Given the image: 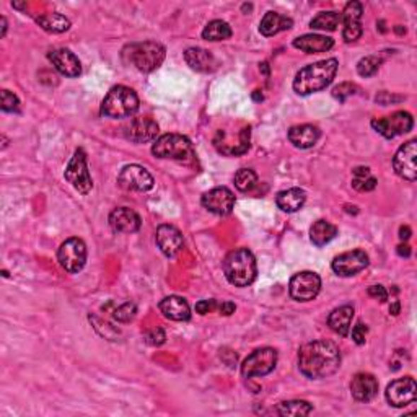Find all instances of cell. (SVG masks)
<instances>
[{
  "label": "cell",
  "mask_w": 417,
  "mask_h": 417,
  "mask_svg": "<svg viewBox=\"0 0 417 417\" xmlns=\"http://www.w3.org/2000/svg\"><path fill=\"white\" fill-rule=\"evenodd\" d=\"M341 367V350L333 341L319 339L302 345L299 368L307 378L319 380L334 375Z\"/></svg>",
  "instance_id": "obj_1"
},
{
  "label": "cell",
  "mask_w": 417,
  "mask_h": 417,
  "mask_svg": "<svg viewBox=\"0 0 417 417\" xmlns=\"http://www.w3.org/2000/svg\"><path fill=\"white\" fill-rule=\"evenodd\" d=\"M338 59L333 57L300 69L294 79L295 93L307 96L324 90L326 86L331 85L336 77V72H338Z\"/></svg>",
  "instance_id": "obj_2"
},
{
  "label": "cell",
  "mask_w": 417,
  "mask_h": 417,
  "mask_svg": "<svg viewBox=\"0 0 417 417\" xmlns=\"http://www.w3.org/2000/svg\"><path fill=\"white\" fill-rule=\"evenodd\" d=\"M224 274L235 287H248L256 280L258 266L253 253L246 248L230 251L224 259Z\"/></svg>",
  "instance_id": "obj_3"
},
{
  "label": "cell",
  "mask_w": 417,
  "mask_h": 417,
  "mask_svg": "<svg viewBox=\"0 0 417 417\" xmlns=\"http://www.w3.org/2000/svg\"><path fill=\"white\" fill-rule=\"evenodd\" d=\"M152 154L164 160H175L184 165L196 161V150L191 140L181 134H165L155 140Z\"/></svg>",
  "instance_id": "obj_4"
},
{
  "label": "cell",
  "mask_w": 417,
  "mask_h": 417,
  "mask_svg": "<svg viewBox=\"0 0 417 417\" xmlns=\"http://www.w3.org/2000/svg\"><path fill=\"white\" fill-rule=\"evenodd\" d=\"M139 110V96L132 88L124 85H116L108 91L101 103V115L111 119L129 118Z\"/></svg>",
  "instance_id": "obj_5"
},
{
  "label": "cell",
  "mask_w": 417,
  "mask_h": 417,
  "mask_svg": "<svg viewBox=\"0 0 417 417\" xmlns=\"http://www.w3.org/2000/svg\"><path fill=\"white\" fill-rule=\"evenodd\" d=\"M165 56V47L156 41L134 42L124 50V57H127V62L144 74L159 69L164 64Z\"/></svg>",
  "instance_id": "obj_6"
},
{
  "label": "cell",
  "mask_w": 417,
  "mask_h": 417,
  "mask_svg": "<svg viewBox=\"0 0 417 417\" xmlns=\"http://www.w3.org/2000/svg\"><path fill=\"white\" fill-rule=\"evenodd\" d=\"M251 127L248 124H241V127L235 129H220L214 137V145L222 155L236 156L243 155L250 149Z\"/></svg>",
  "instance_id": "obj_7"
},
{
  "label": "cell",
  "mask_w": 417,
  "mask_h": 417,
  "mask_svg": "<svg viewBox=\"0 0 417 417\" xmlns=\"http://www.w3.org/2000/svg\"><path fill=\"white\" fill-rule=\"evenodd\" d=\"M275 365H278V350L273 348L256 349L243 362L241 375L245 378L269 375Z\"/></svg>",
  "instance_id": "obj_8"
},
{
  "label": "cell",
  "mask_w": 417,
  "mask_h": 417,
  "mask_svg": "<svg viewBox=\"0 0 417 417\" xmlns=\"http://www.w3.org/2000/svg\"><path fill=\"white\" fill-rule=\"evenodd\" d=\"M66 181L72 184L80 194H88L93 188V181H91L88 165H86V155L84 149H77L74 152V156L70 159L69 165L64 173Z\"/></svg>",
  "instance_id": "obj_9"
},
{
  "label": "cell",
  "mask_w": 417,
  "mask_h": 417,
  "mask_svg": "<svg viewBox=\"0 0 417 417\" xmlns=\"http://www.w3.org/2000/svg\"><path fill=\"white\" fill-rule=\"evenodd\" d=\"M57 261L64 270L77 274L84 269L86 263V245L80 238H69L57 251Z\"/></svg>",
  "instance_id": "obj_10"
},
{
  "label": "cell",
  "mask_w": 417,
  "mask_h": 417,
  "mask_svg": "<svg viewBox=\"0 0 417 417\" xmlns=\"http://www.w3.org/2000/svg\"><path fill=\"white\" fill-rule=\"evenodd\" d=\"M319 290H321V279L316 273L312 270H303L295 274L290 279L289 294L295 302H312L315 300Z\"/></svg>",
  "instance_id": "obj_11"
},
{
  "label": "cell",
  "mask_w": 417,
  "mask_h": 417,
  "mask_svg": "<svg viewBox=\"0 0 417 417\" xmlns=\"http://www.w3.org/2000/svg\"><path fill=\"white\" fill-rule=\"evenodd\" d=\"M414 126V119L408 111H396L392 116L373 119L372 127L384 139H394L398 135L408 134Z\"/></svg>",
  "instance_id": "obj_12"
},
{
  "label": "cell",
  "mask_w": 417,
  "mask_h": 417,
  "mask_svg": "<svg viewBox=\"0 0 417 417\" xmlns=\"http://www.w3.org/2000/svg\"><path fill=\"white\" fill-rule=\"evenodd\" d=\"M154 176L140 165L124 166L118 176V184L124 191L147 193L154 188Z\"/></svg>",
  "instance_id": "obj_13"
},
{
  "label": "cell",
  "mask_w": 417,
  "mask_h": 417,
  "mask_svg": "<svg viewBox=\"0 0 417 417\" xmlns=\"http://www.w3.org/2000/svg\"><path fill=\"white\" fill-rule=\"evenodd\" d=\"M200 204L209 212L225 217V215H230L235 207V194L225 186L214 188L204 194L202 199H200Z\"/></svg>",
  "instance_id": "obj_14"
},
{
  "label": "cell",
  "mask_w": 417,
  "mask_h": 417,
  "mask_svg": "<svg viewBox=\"0 0 417 417\" xmlns=\"http://www.w3.org/2000/svg\"><path fill=\"white\" fill-rule=\"evenodd\" d=\"M416 156H417V142L413 139L409 140V142H406L404 145H401L393 159V166H394V171H396V175L411 183L417 180Z\"/></svg>",
  "instance_id": "obj_15"
},
{
  "label": "cell",
  "mask_w": 417,
  "mask_h": 417,
  "mask_svg": "<svg viewBox=\"0 0 417 417\" xmlns=\"http://www.w3.org/2000/svg\"><path fill=\"white\" fill-rule=\"evenodd\" d=\"M416 382L413 377L398 378L387 387V401L393 408H406L416 401Z\"/></svg>",
  "instance_id": "obj_16"
},
{
  "label": "cell",
  "mask_w": 417,
  "mask_h": 417,
  "mask_svg": "<svg viewBox=\"0 0 417 417\" xmlns=\"http://www.w3.org/2000/svg\"><path fill=\"white\" fill-rule=\"evenodd\" d=\"M368 266V256L365 251L354 250L339 254L334 258L331 264L333 270L341 278H350V275L359 274L360 270H364Z\"/></svg>",
  "instance_id": "obj_17"
},
{
  "label": "cell",
  "mask_w": 417,
  "mask_h": 417,
  "mask_svg": "<svg viewBox=\"0 0 417 417\" xmlns=\"http://www.w3.org/2000/svg\"><path fill=\"white\" fill-rule=\"evenodd\" d=\"M124 135L127 140L135 144H145L156 139L159 135V124L152 118H134L124 127Z\"/></svg>",
  "instance_id": "obj_18"
},
{
  "label": "cell",
  "mask_w": 417,
  "mask_h": 417,
  "mask_svg": "<svg viewBox=\"0 0 417 417\" xmlns=\"http://www.w3.org/2000/svg\"><path fill=\"white\" fill-rule=\"evenodd\" d=\"M362 13H364V7H362L360 2H349L345 5L343 15V38L345 42H354L362 36Z\"/></svg>",
  "instance_id": "obj_19"
},
{
  "label": "cell",
  "mask_w": 417,
  "mask_h": 417,
  "mask_svg": "<svg viewBox=\"0 0 417 417\" xmlns=\"http://www.w3.org/2000/svg\"><path fill=\"white\" fill-rule=\"evenodd\" d=\"M155 240L166 258H175L181 251L184 243L181 232L173 225H160L156 229Z\"/></svg>",
  "instance_id": "obj_20"
},
{
  "label": "cell",
  "mask_w": 417,
  "mask_h": 417,
  "mask_svg": "<svg viewBox=\"0 0 417 417\" xmlns=\"http://www.w3.org/2000/svg\"><path fill=\"white\" fill-rule=\"evenodd\" d=\"M140 225L142 220L139 214L129 207H118L110 214V227L116 234H135Z\"/></svg>",
  "instance_id": "obj_21"
},
{
  "label": "cell",
  "mask_w": 417,
  "mask_h": 417,
  "mask_svg": "<svg viewBox=\"0 0 417 417\" xmlns=\"http://www.w3.org/2000/svg\"><path fill=\"white\" fill-rule=\"evenodd\" d=\"M52 66L56 67L59 74H62L64 77L75 79L82 74V66H80L79 57L69 50H54L47 54Z\"/></svg>",
  "instance_id": "obj_22"
},
{
  "label": "cell",
  "mask_w": 417,
  "mask_h": 417,
  "mask_svg": "<svg viewBox=\"0 0 417 417\" xmlns=\"http://www.w3.org/2000/svg\"><path fill=\"white\" fill-rule=\"evenodd\" d=\"M350 393L355 401L360 403H368L377 396L378 393V382L372 373H357L350 382Z\"/></svg>",
  "instance_id": "obj_23"
},
{
  "label": "cell",
  "mask_w": 417,
  "mask_h": 417,
  "mask_svg": "<svg viewBox=\"0 0 417 417\" xmlns=\"http://www.w3.org/2000/svg\"><path fill=\"white\" fill-rule=\"evenodd\" d=\"M159 308L160 312L164 313V316L171 319V321H188V319L191 318V308H189L188 302L184 300L183 297H165V299L160 302Z\"/></svg>",
  "instance_id": "obj_24"
},
{
  "label": "cell",
  "mask_w": 417,
  "mask_h": 417,
  "mask_svg": "<svg viewBox=\"0 0 417 417\" xmlns=\"http://www.w3.org/2000/svg\"><path fill=\"white\" fill-rule=\"evenodd\" d=\"M319 137H321V132L316 126L313 124H302V126H294L290 127L289 131V140L290 144L297 149H312L315 145Z\"/></svg>",
  "instance_id": "obj_25"
},
{
  "label": "cell",
  "mask_w": 417,
  "mask_h": 417,
  "mask_svg": "<svg viewBox=\"0 0 417 417\" xmlns=\"http://www.w3.org/2000/svg\"><path fill=\"white\" fill-rule=\"evenodd\" d=\"M334 46V40L329 36L321 35H303L294 40V47L307 54L326 52Z\"/></svg>",
  "instance_id": "obj_26"
},
{
  "label": "cell",
  "mask_w": 417,
  "mask_h": 417,
  "mask_svg": "<svg viewBox=\"0 0 417 417\" xmlns=\"http://www.w3.org/2000/svg\"><path fill=\"white\" fill-rule=\"evenodd\" d=\"M184 61L196 72H212L215 69L214 56L202 47H189L184 52Z\"/></svg>",
  "instance_id": "obj_27"
},
{
  "label": "cell",
  "mask_w": 417,
  "mask_h": 417,
  "mask_svg": "<svg viewBox=\"0 0 417 417\" xmlns=\"http://www.w3.org/2000/svg\"><path fill=\"white\" fill-rule=\"evenodd\" d=\"M294 26V20L284 17L278 12H268L264 15L261 23H259V33L266 38L279 35L280 31H287Z\"/></svg>",
  "instance_id": "obj_28"
},
{
  "label": "cell",
  "mask_w": 417,
  "mask_h": 417,
  "mask_svg": "<svg viewBox=\"0 0 417 417\" xmlns=\"http://www.w3.org/2000/svg\"><path fill=\"white\" fill-rule=\"evenodd\" d=\"M307 200V193L300 188H290L285 191H280L275 198V204L280 210H284L287 214H294L297 210L303 207Z\"/></svg>",
  "instance_id": "obj_29"
},
{
  "label": "cell",
  "mask_w": 417,
  "mask_h": 417,
  "mask_svg": "<svg viewBox=\"0 0 417 417\" xmlns=\"http://www.w3.org/2000/svg\"><path fill=\"white\" fill-rule=\"evenodd\" d=\"M352 318H354V307L343 305L331 312V315L328 318V326L331 328L336 334L345 338L350 331Z\"/></svg>",
  "instance_id": "obj_30"
},
{
  "label": "cell",
  "mask_w": 417,
  "mask_h": 417,
  "mask_svg": "<svg viewBox=\"0 0 417 417\" xmlns=\"http://www.w3.org/2000/svg\"><path fill=\"white\" fill-rule=\"evenodd\" d=\"M336 235H338V227L329 224L326 220L315 222L310 229V240L313 241V245L316 246L328 245L329 241L334 240Z\"/></svg>",
  "instance_id": "obj_31"
},
{
  "label": "cell",
  "mask_w": 417,
  "mask_h": 417,
  "mask_svg": "<svg viewBox=\"0 0 417 417\" xmlns=\"http://www.w3.org/2000/svg\"><path fill=\"white\" fill-rule=\"evenodd\" d=\"M313 411V406L308 401L303 399H292V401H282L275 408V413L284 417H303L308 416Z\"/></svg>",
  "instance_id": "obj_32"
},
{
  "label": "cell",
  "mask_w": 417,
  "mask_h": 417,
  "mask_svg": "<svg viewBox=\"0 0 417 417\" xmlns=\"http://www.w3.org/2000/svg\"><path fill=\"white\" fill-rule=\"evenodd\" d=\"M36 23L47 33H64L70 28L69 18L61 13H47L36 18Z\"/></svg>",
  "instance_id": "obj_33"
},
{
  "label": "cell",
  "mask_w": 417,
  "mask_h": 417,
  "mask_svg": "<svg viewBox=\"0 0 417 417\" xmlns=\"http://www.w3.org/2000/svg\"><path fill=\"white\" fill-rule=\"evenodd\" d=\"M232 35H234V31H232L230 25L222 20L209 21L202 31V38L205 41H225L232 38Z\"/></svg>",
  "instance_id": "obj_34"
},
{
  "label": "cell",
  "mask_w": 417,
  "mask_h": 417,
  "mask_svg": "<svg viewBox=\"0 0 417 417\" xmlns=\"http://www.w3.org/2000/svg\"><path fill=\"white\" fill-rule=\"evenodd\" d=\"M343 23V15L338 12H321L310 21L312 30H321V31H334L338 26Z\"/></svg>",
  "instance_id": "obj_35"
},
{
  "label": "cell",
  "mask_w": 417,
  "mask_h": 417,
  "mask_svg": "<svg viewBox=\"0 0 417 417\" xmlns=\"http://www.w3.org/2000/svg\"><path fill=\"white\" fill-rule=\"evenodd\" d=\"M352 186L360 193L373 191L377 188V180L370 175V168L357 166L354 170V178H352Z\"/></svg>",
  "instance_id": "obj_36"
},
{
  "label": "cell",
  "mask_w": 417,
  "mask_h": 417,
  "mask_svg": "<svg viewBox=\"0 0 417 417\" xmlns=\"http://www.w3.org/2000/svg\"><path fill=\"white\" fill-rule=\"evenodd\" d=\"M258 184V175L254 173L251 168H241V170L236 171L235 175V186L238 191L248 193Z\"/></svg>",
  "instance_id": "obj_37"
},
{
  "label": "cell",
  "mask_w": 417,
  "mask_h": 417,
  "mask_svg": "<svg viewBox=\"0 0 417 417\" xmlns=\"http://www.w3.org/2000/svg\"><path fill=\"white\" fill-rule=\"evenodd\" d=\"M382 66V59L377 56H367L360 59L359 64H357V72H359L360 77H372L378 72V69Z\"/></svg>",
  "instance_id": "obj_38"
},
{
  "label": "cell",
  "mask_w": 417,
  "mask_h": 417,
  "mask_svg": "<svg viewBox=\"0 0 417 417\" xmlns=\"http://www.w3.org/2000/svg\"><path fill=\"white\" fill-rule=\"evenodd\" d=\"M135 315H137V307H135V303H132V302L122 303V305L118 307L115 313H113V316H115V319L119 323L132 321Z\"/></svg>",
  "instance_id": "obj_39"
},
{
  "label": "cell",
  "mask_w": 417,
  "mask_h": 417,
  "mask_svg": "<svg viewBox=\"0 0 417 417\" xmlns=\"http://www.w3.org/2000/svg\"><path fill=\"white\" fill-rule=\"evenodd\" d=\"M0 108L5 113H17L20 110V100L17 95H13L12 91L2 90V95H0Z\"/></svg>",
  "instance_id": "obj_40"
},
{
  "label": "cell",
  "mask_w": 417,
  "mask_h": 417,
  "mask_svg": "<svg viewBox=\"0 0 417 417\" xmlns=\"http://www.w3.org/2000/svg\"><path fill=\"white\" fill-rule=\"evenodd\" d=\"M355 93H357V86L350 82L339 84L338 86H334L333 88V96L336 100H339L341 103H344L345 100L349 98V96L355 95Z\"/></svg>",
  "instance_id": "obj_41"
},
{
  "label": "cell",
  "mask_w": 417,
  "mask_h": 417,
  "mask_svg": "<svg viewBox=\"0 0 417 417\" xmlns=\"http://www.w3.org/2000/svg\"><path fill=\"white\" fill-rule=\"evenodd\" d=\"M165 339H166V336L161 328L150 329V331L145 334V343L150 344V345H161L165 343Z\"/></svg>",
  "instance_id": "obj_42"
},
{
  "label": "cell",
  "mask_w": 417,
  "mask_h": 417,
  "mask_svg": "<svg viewBox=\"0 0 417 417\" xmlns=\"http://www.w3.org/2000/svg\"><path fill=\"white\" fill-rule=\"evenodd\" d=\"M367 333H368L367 324H364V323H357L355 326H354V329H352V339H354V343H355L357 345L365 344V341H367Z\"/></svg>",
  "instance_id": "obj_43"
},
{
  "label": "cell",
  "mask_w": 417,
  "mask_h": 417,
  "mask_svg": "<svg viewBox=\"0 0 417 417\" xmlns=\"http://www.w3.org/2000/svg\"><path fill=\"white\" fill-rule=\"evenodd\" d=\"M214 310H219V302L214 299L209 300H200L196 303V312L199 315H207V313H212Z\"/></svg>",
  "instance_id": "obj_44"
},
{
  "label": "cell",
  "mask_w": 417,
  "mask_h": 417,
  "mask_svg": "<svg viewBox=\"0 0 417 417\" xmlns=\"http://www.w3.org/2000/svg\"><path fill=\"white\" fill-rule=\"evenodd\" d=\"M368 295L373 297V299L380 300V302L388 300V292L383 285H372L370 289H368Z\"/></svg>",
  "instance_id": "obj_45"
},
{
  "label": "cell",
  "mask_w": 417,
  "mask_h": 417,
  "mask_svg": "<svg viewBox=\"0 0 417 417\" xmlns=\"http://www.w3.org/2000/svg\"><path fill=\"white\" fill-rule=\"evenodd\" d=\"M377 103H380V105H383V106H387V105H389V103H394V101H401V100H404L403 96H394V95H389L388 91H382V93H378L377 95Z\"/></svg>",
  "instance_id": "obj_46"
},
{
  "label": "cell",
  "mask_w": 417,
  "mask_h": 417,
  "mask_svg": "<svg viewBox=\"0 0 417 417\" xmlns=\"http://www.w3.org/2000/svg\"><path fill=\"white\" fill-rule=\"evenodd\" d=\"M235 310H236L235 303H232V302H222V303H219V312H220V315L230 316L232 313H235Z\"/></svg>",
  "instance_id": "obj_47"
},
{
  "label": "cell",
  "mask_w": 417,
  "mask_h": 417,
  "mask_svg": "<svg viewBox=\"0 0 417 417\" xmlns=\"http://www.w3.org/2000/svg\"><path fill=\"white\" fill-rule=\"evenodd\" d=\"M409 236H411L409 227H401V229H399V238H401V240H403V241L409 240Z\"/></svg>",
  "instance_id": "obj_48"
},
{
  "label": "cell",
  "mask_w": 417,
  "mask_h": 417,
  "mask_svg": "<svg viewBox=\"0 0 417 417\" xmlns=\"http://www.w3.org/2000/svg\"><path fill=\"white\" fill-rule=\"evenodd\" d=\"M398 254H399V256L409 258L411 256V248H409V245H399L398 246Z\"/></svg>",
  "instance_id": "obj_49"
},
{
  "label": "cell",
  "mask_w": 417,
  "mask_h": 417,
  "mask_svg": "<svg viewBox=\"0 0 417 417\" xmlns=\"http://www.w3.org/2000/svg\"><path fill=\"white\" fill-rule=\"evenodd\" d=\"M389 312H392L393 315H398V313H399V303H398V302H394L393 305L389 307Z\"/></svg>",
  "instance_id": "obj_50"
},
{
  "label": "cell",
  "mask_w": 417,
  "mask_h": 417,
  "mask_svg": "<svg viewBox=\"0 0 417 417\" xmlns=\"http://www.w3.org/2000/svg\"><path fill=\"white\" fill-rule=\"evenodd\" d=\"M7 33V18L2 17V38Z\"/></svg>",
  "instance_id": "obj_51"
}]
</instances>
